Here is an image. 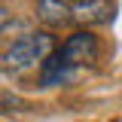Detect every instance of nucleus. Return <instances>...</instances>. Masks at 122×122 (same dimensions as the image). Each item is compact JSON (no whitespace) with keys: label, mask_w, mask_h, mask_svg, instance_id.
<instances>
[{"label":"nucleus","mask_w":122,"mask_h":122,"mask_svg":"<svg viewBox=\"0 0 122 122\" xmlns=\"http://www.w3.org/2000/svg\"><path fill=\"white\" fill-rule=\"evenodd\" d=\"M12 28H15L12 12H9L6 6H0V34H6V30H12Z\"/></svg>","instance_id":"nucleus-7"},{"label":"nucleus","mask_w":122,"mask_h":122,"mask_svg":"<svg viewBox=\"0 0 122 122\" xmlns=\"http://www.w3.org/2000/svg\"><path fill=\"white\" fill-rule=\"evenodd\" d=\"M113 12H116L113 0H79V3H73V21L86 25V28L113 21Z\"/></svg>","instance_id":"nucleus-3"},{"label":"nucleus","mask_w":122,"mask_h":122,"mask_svg":"<svg viewBox=\"0 0 122 122\" xmlns=\"http://www.w3.org/2000/svg\"><path fill=\"white\" fill-rule=\"evenodd\" d=\"M28 110H30V101H25L15 92L0 89V113H28Z\"/></svg>","instance_id":"nucleus-6"},{"label":"nucleus","mask_w":122,"mask_h":122,"mask_svg":"<svg viewBox=\"0 0 122 122\" xmlns=\"http://www.w3.org/2000/svg\"><path fill=\"white\" fill-rule=\"evenodd\" d=\"M55 55H58L67 67L82 70V67H92V64L98 61L101 43H98V37H95L92 30H76V34H70V37L55 49Z\"/></svg>","instance_id":"nucleus-2"},{"label":"nucleus","mask_w":122,"mask_h":122,"mask_svg":"<svg viewBox=\"0 0 122 122\" xmlns=\"http://www.w3.org/2000/svg\"><path fill=\"white\" fill-rule=\"evenodd\" d=\"M73 3H79V0H73Z\"/></svg>","instance_id":"nucleus-8"},{"label":"nucleus","mask_w":122,"mask_h":122,"mask_svg":"<svg viewBox=\"0 0 122 122\" xmlns=\"http://www.w3.org/2000/svg\"><path fill=\"white\" fill-rule=\"evenodd\" d=\"M76 73H79V70L67 67L58 55H52V58L40 67V86H70L76 79Z\"/></svg>","instance_id":"nucleus-5"},{"label":"nucleus","mask_w":122,"mask_h":122,"mask_svg":"<svg viewBox=\"0 0 122 122\" xmlns=\"http://www.w3.org/2000/svg\"><path fill=\"white\" fill-rule=\"evenodd\" d=\"M55 55V37L49 30H30L15 37L12 43L3 49L0 55V67L6 73H28V70H40L46 61Z\"/></svg>","instance_id":"nucleus-1"},{"label":"nucleus","mask_w":122,"mask_h":122,"mask_svg":"<svg viewBox=\"0 0 122 122\" xmlns=\"http://www.w3.org/2000/svg\"><path fill=\"white\" fill-rule=\"evenodd\" d=\"M34 12L46 28H61V25L73 21V3H67V0H37Z\"/></svg>","instance_id":"nucleus-4"}]
</instances>
